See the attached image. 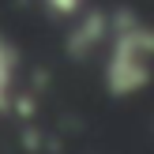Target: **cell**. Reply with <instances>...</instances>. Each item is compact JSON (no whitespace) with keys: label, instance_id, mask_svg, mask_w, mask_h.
I'll use <instances>...</instances> for the list:
<instances>
[{"label":"cell","instance_id":"6da1fadb","mask_svg":"<svg viewBox=\"0 0 154 154\" xmlns=\"http://www.w3.org/2000/svg\"><path fill=\"white\" fill-rule=\"evenodd\" d=\"M109 53H105V87L113 98L139 94L154 75V26L120 15L117 26H109Z\"/></svg>","mask_w":154,"mask_h":154},{"label":"cell","instance_id":"7a4b0ae2","mask_svg":"<svg viewBox=\"0 0 154 154\" xmlns=\"http://www.w3.org/2000/svg\"><path fill=\"white\" fill-rule=\"evenodd\" d=\"M105 34H109V23H105V15L90 11V15H87V23H83L79 30H72L68 45H72V53H87V49H94V45L102 42Z\"/></svg>","mask_w":154,"mask_h":154},{"label":"cell","instance_id":"3957f363","mask_svg":"<svg viewBox=\"0 0 154 154\" xmlns=\"http://www.w3.org/2000/svg\"><path fill=\"white\" fill-rule=\"evenodd\" d=\"M11 83H15V49L4 34H0V113L11 102Z\"/></svg>","mask_w":154,"mask_h":154},{"label":"cell","instance_id":"277c9868","mask_svg":"<svg viewBox=\"0 0 154 154\" xmlns=\"http://www.w3.org/2000/svg\"><path fill=\"white\" fill-rule=\"evenodd\" d=\"M45 4H49V11H57V15H75L83 0H45Z\"/></svg>","mask_w":154,"mask_h":154}]
</instances>
